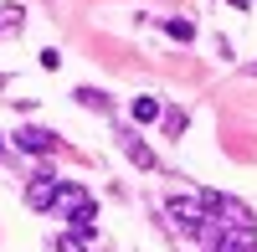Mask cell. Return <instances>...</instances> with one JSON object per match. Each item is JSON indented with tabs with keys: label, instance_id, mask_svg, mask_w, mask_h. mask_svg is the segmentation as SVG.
<instances>
[{
	"label": "cell",
	"instance_id": "6da1fadb",
	"mask_svg": "<svg viewBox=\"0 0 257 252\" xmlns=\"http://www.w3.org/2000/svg\"><path fill=\"white\" fill-rule=\"evenodd\" d=\"M57 211L67 216L72 237H82V242L93 237V221H98V201H93L88 191H82V185H67V180H62V191H57Z\"/></svg>",
	"mask_w": 257,
	"mask_h": 252
},
{
	"label": "cell",
	"instance_id": "7a4b0ae2",
	"mask_svg": "<svg viewBox=\"0 0 257 252\" xmlns=\"http://www.w3.org/2000/svg\"><path fill=\"white\" fill-rule=\"evenodd\" d=\"M11 144H16L21 155H57L62 139H57L52 129H41V123H21V129L11 134Z\"/></svg>",
	"mask_w": 257,
	"mask_h": 252
},
{
	"label": "cell",
	"instance_id": "3957f363",
	"mask_svg": "<svg viewBox=\"0 0 257 252\" xmlns=\"http://www.w3.org/2000/svg\"><path fill=\"white\" fill-rule=\"evenodd\" d=\"M165 211L175 216L185 232H201V237H206V221H211V216L201 211V201H190V196H170V201H165Z\"/></svg>",
	"mask_w": 257,
	"mask_h": 252
},
{
	"label": "cell",
	"instance_id": "277c9868",
	"mask_svg": "<svg viewBox=\"0 0 257 252\" xmlns=\"http://www.w3.org/2000/svg\"><path fill=\"white\" fill-rule=\"evenodd\" d=\"M57 191H62V180L41 170L36 180H26V206H31V211H52V206H57Z\"/></svg>",
	"mask_w": 257,
	"mask_h": 252
},
{
	"label": "cell",
	"instance_id": "5b68a950",
	"mask_svg": "<svg viewBox=\"0 0 257 252\" xmlns=\"http://www.w3.org/2000/svg\"><path fill=\"white\" fill-rule=\"evenodd\" d=\"M118 150L128 155V160H134L139 165V170H160V160H155V150H149V144L134 134V129H118Z\"/></svg>",
	"mask_w": 257,
	"mask_h": 252
},
{
	"label": "cell",
	"instance_id": "8992f818",
	"mask_svg": "<svg viewBox=\"0 0 257 252\" xmlns=\"http://www.w3.org/2000/svg\"><path fill=\"white\" fill-rule=\"evenodd\" d=\"M72 98L82 103V108H93V113H113V98H108V93H98V88H77Z\"/></svg>",
	"mask_w": 257,
	"mask_h": 252
},
{
	"label": "cell",
	"instance_id": "52a82bcc",
	"mask_svg": "<svg viewBox=\"0 0 257 252\" xmlns=\"http://www.w3.org/2000/svg\"><path fill=\"white\" fill-rule=\"evenodd\" d=\"M128 113H134V123H155V118H165V108H160V98H134V108H128Z\"/></svg>",
	"mask_w": 257,
	"mask_h": 252
},
{
	"label": "cell",
	"instance_id": "ba28073f",
	"mask_svg": "<svg viewBox=\"0 0 257 252\" xmlns=\"http://www.w3.org/2000/svg\"><path fill=\"white\" fill-rule=\"evenodd\" d=\"M165 31L175 36V41H196V21H185V16H175V21H165Z\"/></svg>",
	"mask_w": 257,
	"mask_h": 252
},
{
	"label": "cell",
	"instance_id": "9c48e42d",
	"mask_svg": "<svg viewBox=\"0 0 257 252\" xmlns=\"http://www.w3.org/2000/svg\"><path fill=\"white\" fill-rule=\"evenodd\" d=\"M160 123H165V134H170V139L185 134V108H165V118H160Z\"/></svg>",
	"mask_w": 257,
	"mask_h": 252
},
{
	"label": "cell",
	"instance_id": "30bf717a",
	"mask_svg": "<svg viewBox=\"0 0 257 252\" xmlns=\"http://www.w3.org/2000/svg\"><path fill=\"white\" fill-rule=\"evenodd\" d=\"M57 252H88V242L72 237V232H62V237H57Z\"/></svg>",
	"mask_w": 257,
	"mask_h": 252
},
{
	"label": "cell",
	"instance_id": "8fae6325",
	"mask_svg": "<svg viewBox=\"0 0 257 252\" xmlns=\"http://www.w3.org/2000/svg\"><path fill=\"white\" fill-rule=\"evenodd\" d=\"M41 67L57 72V67H62V52H57V47H47V52H41Z\"/></svg>",
	"mask_w": 257,
	"mask_h": 252
},
{
	"label": "cell",
	"instance_id": "7c38bea8",
	"mask_svg": "<svg viewBox=\"0 0 257 252\" xmlns=\"http://www.w3.org/2000/svg\"><path fill=\"white\" fill-rule=\"evenodd\" d=\"M226 6H237V11H247V6H252V0H226Z\"/></svg>",
	"mask_w": 257,
	"mask_h": 252
},
{
	"label": "cell",
	"instance_id": "4fadbf2b",
	"mask_svg": "<svg viewBox=\"0 0 257 252\" xmlns=\"http://www.w3.org/2000/svg\"><path fill=\"white\" fill-rule=\"evenodd\" d=\"M0 150H6V139H0Z\"/></svg>",
	"mask_w": 257,
	"mask_h": 252
},
{
	"label": "cell",
	"instance_id": "5bb4252c",
	"mask_svg": "<svg viewBox=\"0 0 257 252\" xmlns=\"http://www.w3.org/2000/svg\"><path fill=\"white\" fill-rule=\"evenodd\" d=\"M252 72H257V67H252Z\"/></svg>",
	"mask_w": 257,
	"mask_h": 252
}]
</instances>
